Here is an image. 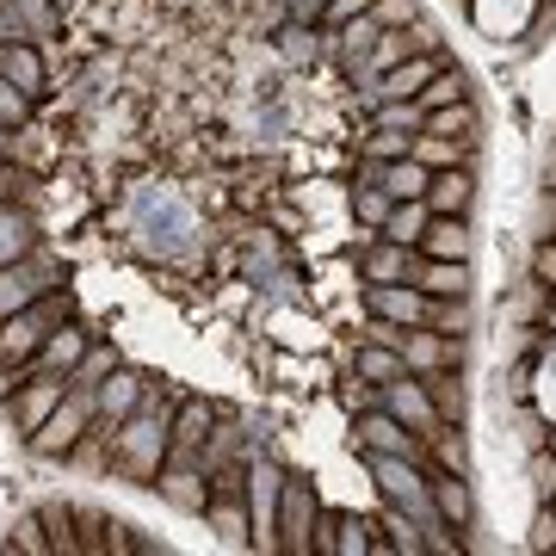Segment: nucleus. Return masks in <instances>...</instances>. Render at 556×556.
<instances>
[{
	"mask_svg": "<svg viewBox=\"0 0 556 556\" xmlns=\"http://www.w3.org/2000/svg\"><path fill=\"white\" fill-rule=\"evenodd\" d=\"M167 439H174V396H142V408L118 427V445H112V470L124 482H149L155 489L161 464H167Z\"/></svg>",
	"mask_w": 556,
	"mask_h": 556,
	"instance_id": "f257e3e1",
	"label": "nucleus"
},
{
	"mask_svg": "<svg viewBox=\"0 0 556 556\" xmlns=\"http://www.w3.org/2000/svg\"><path fill=\"white\" fill-rule=\"evenodd\" d=\"M62 321H68V298H62V291L25 303V309H13V316H0V378H7V371H20L25 358L38 353Z\"/></svg>",
	"mask_w": 556,
	"mask_h": 556,
	"instance_id": "f03ea898",
	"label": "nucleus"
},
{
	"mask_svg": "<svg viewBox=\"0 0 556 556\" xmlns=\"http://www.w3.org/2000/svg\"><path fill=\"white\" fill-rule=\"evenodd\" d=\"M285 464L278 457H266V452H254L248 457V519H254V544L248 551H260V556H278V501H285Z\"/></svg>",
	"mask_w": 556,
	"mask_h": 556,
	"instance_id": "7ed1b4c3",
	"label": "nucleus"
},
{
	"mask_svg": "<svg viewBox=\"0 0 556 556\" xmlns=\"http://www.w3.org/2000/svg\"><path fill=\"white\" fill-rule=\"evenodd\" d=\"M93 420H100V390H75V383H68V396L56 402V415L43 420V427L25 439V445H31L38 457H68Z\"/></svg>",
	"mask_w": 556,
	"mask_h": 556,
	"instance_id": "20e7f679",
	"label": "nucleus"
},
{
	"mask_svg": "<svg viewBox=\"0 0 556 556\" xmlns=\"http://www.w3.org/2000/svg\"><path fill=\"white\" fill-rule=\"evenodd\" d=\"M56 254H43V248H31L25 260H13V266H0V316H13V309H25V303H38L56 291Z\"/></svg>",
	"mask_w": 556,
	"mask_h": 556,
	"instance_id": "39448f33",
	"label": "nucleus"
},
{
	"mask_svg": "<svg viewBox=\"0 0 556 556\" xmlns=\"http://www.w3.org/2000/svg\"><path fill=\"white\" fill-rule=\"evenodd\" d=\"M321 495L303 477H285V501H278V551L285 556H309V532H316Z\"/></svg>",
	"mask_w": 556,
	"mask_h": 556,
	"instance_id": "423d86ee",
	"label": "nucleus"
},
{
	"mask_svg": "<svg viewBox=\"0 0 556 556\" xmlns=\"http://www.w3.org/2000/svg\"><path fill=\"white\" fill-rule=\"evenodd\" d=\"M353 439H358V452H390V457H420V464H427V439H420L415 427H402V420L390 415L383 402L358 415Z\"/></svg>",
	"mask_w": 556,
	"mask_h": 556,
	"instance_id": "0eeeda50",
	"label": "nucleus"
},
{
	"mask_svg": "<svg viewBox=\"0 0 556 556\" xmlns=\"http://www.w3.org/2000/svg\"><path fill=\"white\" fill-rule=\"evenodd\" d=\"M433 309V298L420 291L415 278H390V285H365V316H383V321H402V328H420Z\"/></svg>",
	"mask_w": 556,
	"mask_h": 556,
	"instance_id": "6e6552de",
	"label": "nucleus"
},
{
	"mask_svg": "<svg viewBox=\"0 0 556 556\" xmlns=\"http://www.w3.org/2000/svg\"><path fill=\"white\" fill-rule=\"evenodd\" d=\"M62 396H68V378H62V371H38V378H25L20 390H13V427L31 439L43 420L56 415Z\"/></svg>",
	"mask_w": 556,
	"mask_h": 556,
	"instance_id": "1a4fd4ad",
	"label": "nucleus"
},
{
	"mask_svg": "<svg viewBox=\"0 0 556 556\" xmlns=\"http://www.w3.org/2000/svg\"><path fill=\"white\" fill-rule=\"evenodd\" d=\"M402 365L415 371V378H433V371H445V365H464V334H439V328H408V340H402Z\"/></svg>",
	"mask_w": 556,
	"mask_h": 556,
	"instance_id": "9d476101",
	"label": "nucleus"
},
{
	"mask_svg": "<svg viewBox=\"0 0 556 556\" xmlns=\"http://www.w3.org/2000/svg\"><path fill=\"white\" fill-rule=\"evenodd\" d=\"M155 489H161V501L186 519H204V507H211V470H204V464H161Z\"/></svg>",
	"mask_w": 556,
	"mask_h": 556,
	"instance_id": "9b49d317",
	"label": "nucleus"
},
{
	"mask_svg": "<svg viewBox=\"0 0 556 556\" xmlns=\"http://www.w3.org/2000/svg\"><path fill=\"white\" fill-rule=\"evenodd\" d=\"M383 408L402 420V427H415L420 439L439 427V408H433V396H427V383L415 378V371H402V378H390L383 383Z\"/></svg>",
	"mask_w": 556,
	"mask_h": 556,
	"instance_id": "f8f14e48",
	"label": "nucleus"
},
{
	"mask_svg": "<svg viewBox=\"0 0 556 556\" xmlns=\"http://www.w3.org/2000/svg\"><path fill=\"white\" fill-rule=\"evenodd\" d=\"M211 427H217L211 402H179L174 408V439H167V464H199Z\"/></svg>",
	"mask_w": 556,
	"mask_h": 556,
	"instance_id": "ddd939ff",
	"label": "nucleus"
},
{
	"mask_svg": "<svg viewBox=\"0 0 556 556\" xmlns=\"http://www.w3.org/2000/svg\"><path fill=\"white\" fill-rule=\"evenodd\" d=\"M420 266V248H402V241L378 236L371 248H358V278L365 285H390V278H415Z\"/></svg>",
	"mask_w": 556,
	"mask_h": 556,
	"instance_id": "4468645a",
	"label": "nucleus"
},
{
	"mask_svg": "<svg viewBox=\"0 0 556 556\" xmlns=\"http://www.w3.org/2000/svg\"><path fill=\"white\" fill-rule=\"evenodd\" d=\"M142 396H149V378L130 371V365H118V371L100 383V420H105V427H124V420L142 408Z\"/></svg>",
	"mask_w": 556,
	"mask_h": 556,
	"instance_id": "2eb2a0df",
	"label": "nucleus"
},
{
	"mask_svg": "<svg viewBox=\"0 0 556 556\" xmlns=\"http://www.w3.org/2000/svg\"><path fill=\"white\" fill-rule=\"evenodd\" d=\"M427 204H433V217H470V204H477V167H439L433 186H427Z\"/></svg>",
	"mask_w": 556,
	"mask_h": 556,
	"instance_id": "dca6fc26",
	"label": "nucleus"
},
{
	"mask_svg": "<svg viewBox=\"0 0 556 556\" xmlns=\"http://www.w3.org/2000/svg\"><path fill=\"white\" fill-rule=\"evenodd\" d=\"M433 507H439V519H445L452 532H470V526H477L470 477H457V470H433Z\"/></svg>",
	"mask_w": 556,
	"mask_h": 556,
	"instance_id": "f3484780",
	"label": "nucleus"
},
{
	"mask_svg": "<svg viewBox=\"0 0 556 556\" xmlns=\"http://www.w3.org/2000/svg\"><path fill=\"white\" fill-rule=\"evenodd\" d=\"M38 248V217H31V204L20 199H0V266H13Z\"/></svg>",
	"mask_w": 556,
	"mask_h": 556,
	"instance_id": "a211bd4d",
	"label": "nucleus"
},
{
	"mask_svg": "<svg viewBox=\"0 0 556 556\" xmlns=\"http://www.w3.org/2000/svg\"><path fill=\"white\" fill-rule=\"evenodd\" d=\"M415 285L427 298H470V260H427L420 254Z\"/></svg>",
	"mask_w": 556,
	"mask_h": 556,
	"instance_id": "6ab92c4d",
	"label": "nucleus"
},
{
	"mask_svg": "<svg viewBox=\"0 0 556 556\" xmlns=\"http://www.w3.org/2000/svg\"><path fill=\"white\" fill-rule=\"evenodd\" d=\"M470 217H433L427 236H420V254L427 260H470Z\"/></svg>",
	"mask_w": 556,
	"mask_h": 556,
	"instance_id": "aec40b11",
	"label": "nucleus"
},
{
	"mask_svg": "<svg viewBox=\"0 0 556 556\" xmlns=\"http://www.w3.org/2000/svg\"><path fill=\"white\" fill-rule=\"evenodd\" d=\"M477 149L482 142H464V137H439V130H420L415 137V161H427V167H477Z\"/></svg>",
	"mask_w": 556,
	"mask_h": 556,
	"instance_id": "412c9836",
	"label": "nucleus"
},
{
	"mask_svg": "<svg viewBox=\"0 0 556 556\" xmlns=\"http://www.w3.org/2000/svg\"><path fill=\"white\" fill-rule=\"evenodd\" d=\"M0 75L25 87V93H38L43 87V50L38 43H0Z\"/></svg>",
	"mask_w": 556,
	"mask_h": 556,
	"instance_id": "4be33fe9",
	"label": "nucleus"
},
{
	"mask_svg": "<svg viewBox=\"0 0 556 556\" xmlns=\"http://www.w3.org/2000/svg\"><path fill=\"white\" fill-rule=\"evenodd\" d=\"M427 186H433V167L415 155H402V161H383V192L390 199H427Z\"/></svg>",
	"mask_w": 556,
	"mask_h": 556,
	"instance_id": "5701e85b",
	"label": "nucleus"
},
{
	"mask_svg": "<svg viewBox=\"0 0 556 556\" xmlns=\"http://www.w3.org/2000/svg\"><path fill=\"white\" fill-rule=\"evenodd\" d=\"M427 130H439V137H464V142H482V112H477V100H452V105H439V112H427Z\"/></svg>",
	"mask_w": 556,
	"mask_h": 556,
	"instance_id": "b1692460",
	"label": "nucleus"
},
{
	"mask_svg": "<svg viewBox=\"0 0 556 556\" xmlns=\"http://www.w3.org/2000/svg\"><path fill=\"white\" fill-rule=\"evenodd\" d=\"M266 328H273V340L285 346V353H321V321H303V316H291V309H273Z\"/></svg>",
	"mask_w": 556,
	"mask_h": 556,
	"instance_id": "393cba45",
	"label": "nucleus"
},
{
	"mask_svg": "<svg viewBox=\"0 0 556 556\" xmlns=\"http://www.w3.org/2000/svg\"><path fill=\"white\" fill-rule=\"evenodd\" d=\"M427 223H433V204L427 199H396V211H390V223H383V236L402 241V248H420Z\"/></svg>",
	"mask_w": 556,
	"mask_h": 556,
	"instance_id": "a878e982",
	"label": "nucleus"
},
{
	"mask_svg": "<svg viewBox=\"0 0 556 556\" xmlns=\"http://www.w3.org/2000/svg\"><path fill=\"white\" fill-rule=\"evenodd\" d=\"M353 371H358L365 383H390V378H402L408 365H402V353H396V346H378V340H358Z\"/></svg>",
	"mask_w": 556,
	"mask_h": 556,
	"instance_id": "bb28decb",
	"label": "nucleus"
},
{
	"mask_svg": "<svg viewBox=\"0 0 556 556\" xmlns=\"http://www.w3.org/2000/svg\"><path fill=\"white\" fill-rule=\"evenodd\" d=\"M346 211H353V223H358V229H378V236H383V223H390L396 199H390L383 186H353V199H346Z\"/></svg>",
	"mask_w": 556,
	"mask_h": 556,
	"instance_id": "cd10ccee",
	"label": "nucleus"
},
{
	"mask_svg": "<svg viewBox=\"0 0 556 556\" xmlns=\"http://www.w3.org/2000/svg\"><path fill=\"white\" fill-rule=\"evenodd\" d=\"M383 507H390V501H383ZM383 551H396V556H427V532H420V519H408L402 514V507H390V514H383Z\"/></svg>",
	"mask_w": 556,
	"mask_h": 556,
	"instance_id": "c85d7f7f",
	"label": "nucleus"
},
{
	"mask_svg": "<svg viewBox=\"0 0 556 556\" xmlns=\"http://www.w3.org/2000/svg\"><path fill=\"white\" fill-rule=\"evenodd\" d=\"M13 20H20V43H50V31H56V0H13Z\"/></svg>",
	"mask_w": 556,
	"mask_h": 556,
	"instance_id": "c756f323",
	"label": "nucleus"
},
{
	"mask_svg": "<svg viewBox=\"0 0 556 556\" xmlns=\"http://www.w3.org/2000/svg\"><path fill=\"white\" fill-rule=\"evenodd\" d=\"M415 100L427 105V112H439V105H452V100H470V75H464V68H439Z\"/></svg>",
	"mask_w": 556,
	"mask_h": 556,
	"instance_id": "7c9ffc66",
	"label": "nucleus"
},
{
	"mask_svg": "<svg viewBox=\"0 0 556 556\" xmlns=\"http://www.w3.org/2000/svg\"><path fill=\"white\" fill-rule=\"evenodd\" d=\"M112 371H118V353H112V346H87V353H80V365L68 371V383H75V390H100Z\"/></svg>",
	"mask_w": 556,
	"mask_h": 556,
	"instance_id": "2f4dec72",
	"label": "nucleus"
},
{
	"mask_svg": "<svg viewBox=\"0 0 556 556\" xmlns=\"http://www.w3.org/2000/svg\"><path fill=\"white\" fill-rule=\"evenodd\" d=\"M371 124H383V130H408V137H420V130H427V105H420V100H383L378 112H371Z\"/></svg>",
	"mask_w": 556,
	"mask_h": 556,
	"instance_id": "473e14b6",
	"label": "nucleus"
},
{
	"mask_svg": "<svg viewBox=\"0 0 556 556\" xmlns=\"http://www.w3.org/2000/svg\"><path fill=\"white\" fill-rule=\"evenodd\" d=\"M420 383H427V396H433L439 420L464 415V383H457V365H445V371H433V378H420Z\"/></svg>",
	"mask_w": 556,
	"mask_h": 556,
	"instance_id": "72a5a7b5",
	"label": "nucleus"
},
{
	"mask_svg": "<svg viewBox=\"0 0 556 556\" xmlns=\"http://www.w3.org/2000/svg\"><path fill=\"white\" fill-rule=\"evenodd\" d=\"M427 445H433L439 470H457V477H470V445H464V433H452V427L439 420L433 433H427Z\"/></svg>",
	"mask_w": 556,
	"mask_h": 556,
	"instance_id": "f704fd0d",
	"label": "nucleus"
},
{
	"mask_svg": "<svg viewBox=\"0 0 556 556\" xmlns=\"http://www.w3.org/2000/svg\"><path fill=\"white\" fill-rule=\"evenodd\" d=\"M358 149L371 161H402V155H415V137L408 130H383V124H371V137H358Z\"/></svg>",
	"mask_w": 556,
	"mask_h": 556,
	"instance_id": "c9c22d12",
	"label": "nucleus"
},
{
	"mask_svg": "<svg viewBox=\"0 0 556 556\" xmlns=\"http://www.w3.org/2000/svg\"><path fill=\"white\" fill-rule=\"evenodd\" d=\"M427 328H439V334H470V298H433Z\"/></svg>",
	"mask_w": 556,
	"mask_h": 556,
	"instance_id": "e433bc0d",
	"label": "nucleus"
},
{
	"mask_svg": "<svg viewBox=\"0 0 556 556\" xmlns=\"http://www.w3.org/2000/svg\"><path fill=\"white\" fill-rule=\"evenodd\" d=\"M544 303H551V285H538V278H526V285L514 291V303L501 309V321H507V316H514V321H526V316H544Z\"/></svg>",
	"mask_w": 556,
	"mask_h": 556,
	"instance_id": "4c0bfd02",
	"label": "nucleus"
},
{
	"mask_svg": "<svg viewBox=\"0 0 556 556\" xmlns=\"http://www.w3.org/2000/svg\"><path fill=\"white\" fill-rule=\"evenodd\" d=\"M371 551H383L378 538H371V526L358 514H340V556H371Z\"/></svg>",
	"mask_w": 556,
	"mask_h": 556,
	"instance_id": "58836bf2",
	"label": "nucleus"
},
{
	"mask_svg": "<svg viewBox=\"0 0 556 556\" xmlns=\"http://www.w3.org/2000/svg\"><path fill=\"white\" fill-rule=\"evenodd\" d=\"M13 551H25V556H50V551H56V544L43 538V514L13 519Z\"/></svg>",
	"mask_w": 556,
	"mask_h": 556,
	"instance_id": "ea45409f",
	"label": "nucleus"
},
{
	"mask_svg": "<svg viewBox=\"0 0 556 556\" xmlns=\"http://www.w3.org/2000/svg\"><path fill=\"white\" fill-rule=\"evenodd\" d=\"M526 477H532V495L551 501L556 495V452L551 445H532V464H526Z\"/></svg>",
	"mask_w": 556,
	"mask_h": 556,
	"instance_id": "a19ab883",
	"label": "nucleus"
},
{
	"mask_svg": "<svg viewBox=\"0 0 556 556\" xmlns=\"http://www.w3.org/2000/svg\"><path fill=\"white\" fill-rule=\"evenodd\" d=\"M371 13H378L383 31H396V25H415L420 20V0H371Z\"/></svg>",
	"mask_w": 556,
	"mask_h": 556,
	"instance_id": "79ce46f5",
	"label": "nucleus"
},
{
	"mask_svg": "<svg viewBox=\"0 0 556 556\" xmlns=\"http://www.w3.org/2000/svg\"><path fill=\"white\" fill-rule=\"evenodd\" d=\"M309 551H316V556H340V514H328V507L316 514V532H309Z\"/></svg>",
	"mask_w": 556,
	"mask_h": 556,
	"instance_id": "37998d69",
	"label": "nucleus"
},
{
	"mask_svg": "<svg viewBox=\"0 0 556 556\" xmlns=\"http://www.w3.org/2000/svg\"><path fill=\"white\" fill-rule=\"evenodd\" d=\"M526 551H556V507H551V501H538V519H532Z\"/></svg>",
	"mask_w": 556,
	"mask_h": 556,
	"instance_id": "c03bdc74",
	"label": "nucleus"
},
{
	"mask_svg": "<svg viewBox=\"0 0 556 556\" xmlns=\"http://www.w3.org/2000/svg\"><path fill=\"white\" fill-rule=\"evenodd\" d=\"M532 278L556 291V236H544V241L532 248Z\"/></svg>",
	"mask_w": 556,
	"mask_h": 556,
	"instance_id": "a18cd8bd",
	"label": "nucleus"
},
{
	"mask_svg": "<svg viewBox=\"0 0 556 556\" xmlns=\"http://www.w3.org/2000/svg\"><path fill=\"white\" fill-rule=\"evenodd\" d=\"M526 396H532V371H526V365L501 371V402H526Z\"/></svg>",
	"mask_w": 556,
	"mask_h": 556,
	"instance_id": "49530a36",
	"label": "nucleus"
},
{
	"mask_svg": "<svg viewBox=\"0 0 556 556\" xmlns=\"http://www.w3.org/2000/svg\"><path fill=\"white\" fill-rule=\"evenodd\" d=\"M358 13H371V0H328V13H321V25H328V31H334V25L358 20Z\"/></svg>",
	"mask_w": 556,
	"mask_h": 556,
	"instance_id": "de8ad7c7",
	"label": "nucleus"
},
{
	"mask_svg": "<svg viewBox=\"0 0 556 556\" xmlns=\"http://www.w3.org/2000/svg\"><path fill=\"white\" fill-rule=\"evenodd\" d=\"M532 236L544 241V236H556V192L544 186V199H538V211H532Z\"/></svg>",
	"mask_w": 556,
	"mask_h": 556,
	"instance_id": "09e8293b",
	"label": "nucleus"
},
{
	"mask_svg": "<svg viewBox=\"0 0 556 556\" xmlns=\"http://www.w3.org/2000/svg\"><path fill=\"white\" fill-rule=\"evenodd\" d=\"M285 7H291L298 25H321V13H328V0H285Z\"/></svg>",
	"mask_w": 556,
	"mask_h": 556,
	"instance_id": "8fccbe9b",
	"label": "nucleus"
},
{
	"mask_svg": "<svg viewBox=\"0 0 556 556\" xmlns=\"http://www.w3.org/2000/svg\"><path fill=\"white\" fill-rule=\"evenodd\" d=\"M25 186H31V179H25L20 167H13V161H0V199H20Z\"/></svg>",
	"mask_w": 556,
	"mask_h": 556,
	"instance_id": "3c124183",
	"label": "nucleus"
},
{
	"mask_svg": "<svg viewBox=\"0 0 556 556\" xmlns=\"http://www.w3.org/2000/svg\"><path fill=\"white\" fill-rule=\"evenodd\" d=\"M0 43H20V20H13V0H0Z\"/></svg>",
	"mask_w": 556,
	"mask_h": 556,
	"instance_id": "603ef678",
	"label": "nucleus"
},
{
	"mask_svg": "<svg viewBox=\"0 0 556 556\" xmlns=\"http://www.w3.org/2000/svg\"><path fill=\"white\" fill-rule=\"evenodd\" d=\"M544 186H551V192H556V149H551V155H544Z\"/></svg>",
	"mask_w": 556,
	"mask_h": 556,
	"instance_id": "864d4df0",
	"label": "nucleus"
},
{
	"mask_svg": "<svg viewBox=\"0 0 556 556\" xmlns=\"http://www.w3.org/2000/svg\"><path fill=\"white\" fill-rule=\"evenodd\" d=\"M544 328L556 334V291H551V303H544Z\"/></svg>",
	"mask_w": 556,
	"mask_h": 556,
	"instance_id": "5fc2aeb1",
	"label": "nucleus"
},
{
	"mask_svg": "<svg viewBox=\"0 0 556 556\" xmlns=\"http://www.w3.org/2000/svg\"><path fill=\"white\" fill-rule=\"evenodd\" d=\"M544 445H551V452H556V427H544Z\"/></svg>",
	"mask_w": 556,
	"mask_h": 556,
	"instance_id": "6e6d98bb",
	"label": "nucleus"
},
{
	"mask_svg": "<svg viewBox=\"0 0 556 556\" xmlns=\"http://www.w3.org/2000/svg\"><path fill=\"white\" fill-rule=\"evenodd\" d=\"M551 507H556V495H551Z\"/></svg>",
	"mask_w": 556,
	"mask_h": 556,
	"instance_id": "4d7b16f0",
	"label": "nucleus"
}]
</instances>
